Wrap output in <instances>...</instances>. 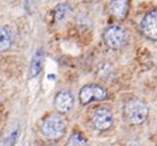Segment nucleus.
I'll return each instance as SVG.
<instances>
[{
  "instance_id": "f257e3e1",
  "label": "nucleus",
  "mask_w": 157,
  "mask_h": 146,
  "mask_svg": "<svg viewBox=\"0 0 157 146\" xmlns=\"http://www.w3.org/2000/svg\"><path fill=\"white\" fill-rule=\"evenodd\" d=\"M66 125V119L62 115L55 114L45 120L42 125V133L48 139H58L64 134Z\"/></svg>"
},
{
  "instance_id": "f03ea898",
  "label": "nucleus",
  "mask_w": 157,
  "mask_h": 146,
  "mask_svg": "<svg viewBox=\"0 0 157 146\" xmlns=\"http://www.w3.org/2000/svg\"><path fill=\"white\" fill-rule=\"evenodd\" d=\"M125 113L132 124H141L145 121L148 109L140 100H131L125 105Z\"/></svg>"
},
{
  "instance_id": "7ed1b4c3",
  "label": "nucleus",
  "mask_w": 157,
  "mask_h": 146,
  "mask_svg": "<svg viewBox=\"0 0 157 146\" xmlns=\"http://www.w3.org/2000/svg\"><path fill=\"white\" fill-rule=\"evenodd\" d=\"M104 40L109 47L119 48L124 45V42L126 40V32L120 26H111L105 31Z\"/></svg>"
},
{
  "instance_id": "20e7f679",
  "label": "nucleus",
  "mask_w": 157,
  "mask_h": 146,
  "mask_svg": "<svg viewBox=\"0 0 157 146\" xmlns=\"http://www.w3.org/2000/svg\"><path fill=\"white\" fill-rule=\"evenodd\" d=\"M106 98V92L98 86H87L83 87L79 93V99L82 104H89L93 100H103Z\"/></svg>"
},
{
  "instance_id": "39448f33",
  "label": "nucleus",
  "mask_w": 157,
  "mask_h": 146,
  "mask_svg": "<svg viewBox=\"0 0 157 146\" xmlns=\"http://www.w3.org/2000/svg\"><path fill=\"white\" fill-rule=\"evenodd\" d=\"M141 31L148 39L157 40V10L145 15L141 21Z\"/></svg>"
},
{
  "instance_id": "423d86ee",
  "label": "nucleus",
  "mask_w": 157,
  "mask_h": 146,
  "mask_svg": "<svg viewBox=\"0 0 157 146\" xmlns=\"http://www.w3.org/2000/svg\"><path fill=\"white\" fill-rule=\"evenodd\" d=\"M93 123L95 125L97 129L100 130H105L108 128H110L114 123V117L111 114V112L106 108H100L94 113L93 115Z\"/></svg>"
},
{
  "instance_id": "0eeeda50",
  "label": "nucleus",
  "mask_w": 157,
  "mask_h": 146,
  "mask_svg": "<svg viewBox=\"0 0 157 146\" xmlns=\"http://www.w3.org/2000/svg\"><path fill=\"white\" fill-rule=\"evenodd\" d=\"M73 97L68 92H61L56 97V108L61 113H68L73 108Z\"/></svg>"
},
{
  "instance_id": "6e6552de",
  "label": "nucleus",
  "mask_w": 157,
  "mask_h": 146,
  "mask_svg": "<svg viewBox=\"0 0 157 146\" xmlns=\"http://www.w3.org/2000/svg\"><path fill=\"white\" fill-rule=\"evenodd\" d=\"M44 61H45V55L42 50L36 51V53L32 57L31 64H30V77L33 78L40 75V72L44 67Z\"/></svg>"
},
{
  "instance_id": "1a4fd4ad",
  "label": "nucleus",
  "mask_w": 157,
  "mask_h": 146,
  "mask_svg": "<svg viewBox=\"0 0 157 146\" xmlns=\"http://www.w3.org/2000/svg\"><path fill=\"white\" fill-rule=\"evenodd\" d=\"M129 10V3L128 0H114L110 5V13L117 17V19H124Z\"/></svg>"
},
{
  "instance_id": "9d476101",
  "label": "nucleus",
  "mask_w": 157,
  "mask_h": 146,
  "mask_svg": "<svg viewBox=\"0 0 157 146\" xmlns=\"http://www.w3.org/2000/svg\"><path fill=\"white\" fill-rule=\"evenodd\" d=\"M13 45V32L8 27H0V52L6 51Z\"/></svg>"
},
{
  "instance_id": "9b49d317",
  "label": "nucleus",
  "mask_w": 157,
  "mask_h": 146,
  "mask_svg": "<svg viewBox=\"0 0 157 146\" xmlns=\"http://www.w3.org/2000/svg\"><path fill=\"white\" fill-rule=\"evenodd\" d=\"M71 14H72V8L68 4H59L55 9V21L63 22L71 16Z\"/></svg>"
},
{
  "instance_id": "f8f14e48",
  "label": "nucleus",
  "mask_w": 157,
  "mask_h": 146,
  "mask_svg": "<svg viewBox=\"0 0 157 146\" xmlns=\"http://www.w3.org/2000/svg\"><path fill=\"white\" fill-rule=\"evenodd\" d=\"M67 146H87V140L81 135H73Z\"/></svg>"
},
{
  "instance_id": "ddd939ff",
  "label": "nucleus",
  "mask_w": 157,
  "mask_h": 146,
  "mask_svg": "<svg viewBox=\"0 0 157 146\" xmlns=\"http://www.w3.org/2000/svg\"><path fill=\"white\" fill-rule=\"evenodd\" d=\"M17 135H19V131H17V130H14V131L10 134L9 139L6 140V145H8V146H13V145L15 144L16 139H17Z\"/></svg>"
}]
</instances>
